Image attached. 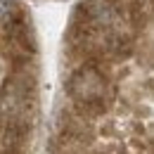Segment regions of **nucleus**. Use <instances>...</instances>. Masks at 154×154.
Instances as JSON below:
<instances>
[{"mask_svg": "<svg viewBox=\"0 0 154 154\" xmlns=\"http://www.w3.org/2000/svg\"><path fill=\"white\" fill-rule=\"evenodd\" d=\"M112 66L114 64L69 66V76L64 81V93L69 97V104L93 121H100L119 102Z\"/></svg>", "mask_w": 154, "mask_h": 154, "instance_id": "obj_1", "label": "nucleus"}, {"mask_svg": "<svg viewBox=\"0 0 154 154\" xmlns=\"http://www.w3.org/2000/svg\"><path fill=\"white\" fill-rule=\"evenodd\" d=\"M152 10H154V0H152Z\"/></svg>", "mask_w": 154, "mask_h": 154, "instance_id": "obj_2", "label": "nucleus"}]
</instances>
